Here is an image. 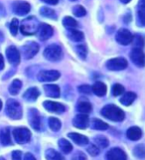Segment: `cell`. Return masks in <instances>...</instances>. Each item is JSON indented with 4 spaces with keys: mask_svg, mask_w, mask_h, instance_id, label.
Segmentation results:
<instances>
[{
    "mask_svg": "<svg viewBox=\"0 0 145 160\" xmlns=\"http://www.w3.org/2000/svg\"><path fill=\"white\" fill-rule=\"evenodd\" d=\"M102 117L112 121H122L125 118L124 112L114 104H108L102 109Z\"/></svg>",
    "mask_w": 145,
    "mask_h": 160,
    "instance_id": "6da1fadb",
    "label": "cell"
},
{
    "mask_svg": "<svg viewBox=\"0 0 145 160\" xmlns=\"http://www.w3.org/2000/svg\"><path fill=\"white\" fill-rule=\"evenodd\" d=\"M38 27H39L38 20L35 17H33V16H30V17L23 20V22H22V24L20 26V30L24 35L30 36V35L35 34L37 32Z\"/></svg>",
    "mask_w": 145,
    "mask_h": 160,
    "instance_id": "7a4b0ae2",
    "label": "cell"
},
{
    "mask_svg": "<svg viewBox=\"0 0 145 160\" xmlns=\"http://www.w3.org/2000/svg\"><path fill=\"white\" fill-rule=\"evenodd\" d=\"M22 107L17 102L10 98L6 102V114L12 119H19L22 118Z\"/></svg>",
    "mask_w": 145,
    "mask_h": 160,
    "instance_id": "3957f363",
    "label": "cell"
},
{
    "mask_svg": "<svg viewBox=\"0 0 145 160\" xmlns=\"http://www.w3.org/2000/svg\"><path fill=\"white\" fill-rule=\"evenodd\" d=\"M44 57L51 62H57L63 58V50L57 44L48 46L44 51Z\"/></svg>",
    "mask_w": 145,
    "mask_h": 160,
    "instance_id": "277c9868",
    "label": "cell"
},
{
    "mask_svg": "<svg viewBox=\"0 0 145 160\" xmlns=\"http://www.w3.org/2000/svg\"><path fill=\"white\" fill-rule=\"evenodd\" d=\"M12 134L15 141L18 144H24V143H27L31 139V132L29 129H27L25 128H15L12 132Z\"/></svg>",
    "mask_w": 145,
    "mask_h": 160,
    "instance_id": "5b68a950",
    "label": "cell"
},
{
    "mask_svg": "<svg viewBox=\"0 0 145 160\" xmlns=\"http://www.w3.org/2000/svg\"><path fill=\"white\" fill-rule=\"evenodd\" d=\"M127 61L123 58L110 59L107 62V67L110 71H121L127 67Z\"/></svg>",
    "mask_w": 145,
    "mask_h": 160,
    "instance_id": "8992f818",
    "label": "cell"
},
{
    "mask_svg": "<svg viewBox=\"0 0 145 160\" xmlns=\"http://www.w3.org/2000/svg\"><path fill=\"white\" fill-rule=\"evenodd\" d=\"M53 32H54L53 28L49 24L42 23V24H39L36 34L39 39L42 41H45V40H48L50 37H52Z\"/></svg>",
    "mask_w": 145,
    "mask_h": 160,
    "instance_id": "52a82bcc",
    "label": "cell"
},
{
    "mask_svg": "<svg viewBox=\"0 0 145 160\" xmlns=\"http://www.w3.org/2000/svg\"><path fill=\"white\" fill-rule=\"evenodd\" d=\"M132 33L128 31L127 29H119L115 36L116 41H118V43L121 44V45H129L132 42Z\"/></svg>",
    "mask_w": 145,
    "mask_h": 160,
    "instance_id": "ba28073f",
    "label": "cell"
},
{
    "mask_svg": "<svg viewBox=\"0 0 145 160\" xmlns=\"http://www.w3.org/2000/svg\"><path fill=\"white\" fill-rule=\"evenodd\" d=\"M12 9H13V12L16 15L24 16L29 13L31 6L29 3L25 2V1H15L12 4Z\"/></svg>",
    "mask_w": 145,
    "mask_h": 160,
    "instance_id": "9c48e42d",
    "label": "cell"
},
{
    "mask_svg": "<svg viewBox=\"0 0 145 160\" xmlns=\"http://www.w3.org/2000/svg\"><path fill=\"white\" fill-rule=\"evenodd\" d=\"M29 122L35 130H37V131L41 130L42 121H41L40 114H39V112L37 109L32 108L29 110Z\"/></svg>",
    "mask_w": 145,
    "mask_h": 160,
    "instance_id": "30bf717a",
    "label": "cell"
},
{
    "mask_svg": "<svg viewBox=\"0 0 145 160\" xmlns=\"http://www.w3.org/2000/svg\"><path fill=\"white\" fill-rule=\"evenodd\" d=\"M6 57L8 59V62L14 66H17L20 63V53L18 49L14 46H9L6 49Z\"/></svg>",
    "mask_w": 145,
    "mask_h": 160,
    "instance_id": "8fae6325",
    "label": "cell"
},
{
    "mask_svg": "<svg viewBox=\"0 0 145 160\" xmlns=\"http://www.w3.org/2000/svg\"><path fill=\"white\" fill-rule=\"evenodd\" d=\"M60 73L58 71L51 70V71H42L38 75V80L40 82H52L56 81L60 78Z\"/></svg>",
    "mask_w": 145,
    "mask_h": 160,
    "instance_id": "7c38bea8",
    "label": "cell"
},
{
    "mask_svg": "<svg viewBox=\"0 0 145 160\" xmlns=\"http://www.w3.org/2000/svg\"><path fill=\"white\" fill-rule=\"evenodd\" d=\"M39 51V45L35 42H30L26 44L22 48V52H23V56L25 59H31L35 56Z\"/></svg>",
    "mask_w": 145,
    "mask_h": 160,
    "instance_id": "4fadbf2b",
    "label": "cell"
},
{
    "mask_svg": "<svg viewBox=\"0 0 145 160\" xmlns=\"http://www.w3.org/2000/svg\"><path fill=\"white\" fill-rule=\"evenodd\" d=\"M130 58L132 62L138 67H143L144 66V53L140 48L132 49L130 53Z\"/></svg>",
    "mask_w": 145,
    "mask_h": 160,
    "instance_id": "5bb4252c",
    "label": "cell"
},
{
    "mask_svg": "<svg viewBox=\"0 0 145 160\" xmlns=\"http://www.w3.org/2000/svg\"><path fill=\"white\" fill-rule=\"evenodd\" d=\"M105 157H107V160H126L127 159L125 152L122 149H120V148H112V149H110L107 153Z\"/></svg>",
    "mask_w": 145,
    "mask_h": 160,
    "instance_id": "9a60e30c",
    "label": "cell"
},
{
    "mask_svg": "<svg viewBox=\"0 0 145 160\" xmlns=\"http://www.w3.org/2000/svg\"><path fill=\"white\" fill-rule=\"evenodd\" d=\"M43 106L47 110H49V112H55V113H62L66 110L65 106H63L62 103L55 102L46 101V102H44Z\"/></svg>",
    "mask_w": 145,
    "mask_h": 160,
    "instance_id": "2e32d148",
    "label": "cell"
},
{
    "mask_svg": "<svg viewBox=\"0 0 145 160\" xmlns=\"http://www.w3.org/2000/svg\"><path fill=\"white\" fill-rule=\"evenodd\" d=\"M72 124H74L76 128H80V129H83L87 128L88 125L90 124V118L87 114H78L77 117L74 118V121H72Z\"/></svg>",
    "mask_w": 145,
    "mask_h": 160,
    "instance_id": "e0dca14e",
    "label": "cell"
},
{
    "mask_svg": "<svg viewBox=\"0 0 145 160\" xmlns=\"http://www.w3.org/2000/svg\"><path fill=\"white\" fill-rule=\"evenodd\" d=\"M46 96L49 98H59L60 97V88L56 85H45L44 86Z\"/></svg>",
    "mask_w": 145,
    "mask_h": 160,
    "instance_id": "ac0fdd59",
    "label": "cell"
},
{
    "mask_svg": "<svg viewBox=\"0 0 145 160\" xmlns=\"http://www.w3.org/2000/svg\"><path fill=\"white\" fill-rule=\"evenodd\" d=\"M137 23L140 27H143L145 24V6H144V0H140L138 3L137 8Z\"/></svg>",
    "mask_w": 145,
    "mask_h": 160,
    "instance_id": "d6986e66",
    "label": "cell"
},
{
    "mask_svg": "<svg viewBox=\"0 0 145 160\" xmlns=\"http://www.w3.org/2000/svg\"><path fill=\"white\" fill-rule=\"evenodd\" d=\"M107 91H108L107 85L103 84L102 82H97L92 87V92H93L98 97H103L107 93Z\"/></svg>",
    "mask_w": 145,
    "mask_h": 160,
    "instance_id": "ffe728a7",
    "label": "cell"
},
{
    "mask_svg": "<svg viewBox=\"0 0 145 160\" xmlns=\"http://www.w3.org/2000/svg\"><path fill=\"white\" fill-rule=\"evenodd\" d=\"M126 135L130 140H138L140 139V137L142 135V131L137 126H132V128L127 129Z\"/></svg>",
    "mask_w": 145,
    "mask_h": 160,
    "instance_id": "44dd1931",
    "label": "cell"
},
{
    "mask_svg": "<svg viewBox=\"0 0 145 160\" xmlns=\"http://www.w3.org/2000/svg\"><path fill=\"white\" fill-rule=\"evenodd\" d=\"M69 137L75 143H77L78 145H86L88 143V138L87 136L79 134V133H75V132H71V133H69Z\"/></svg>",
    "mask_w": 145,
    "mask_h": 160,
    "instance_id": "7402d4cb",
    "label": "cell"
},
{
    "mask_svg": "<svg viewBox=\"0 0 145 160\" xmlns=\"http://www.w3.org/2000/svg\"><path fill=\"white\" fill-rule=\"evenodd\" d=\"M40 96V92L37 89V88H30V89H28L25 93H24V98L29 102H34L36 101L38 97Z\"/></svg>",
    "mask_w": 145,
    "mask_h": 160,
    "instance_id": "603a6c76",
    "label": "cell"
},
{
    "mask_svg": "<svg viewBox=\"0 0 145 160\" xmlns=\"http://www.w3.org/2000/svg\"><path fill=\"white\" fill-rule=\"evenodd\" d=\"M136 100V93L132 92H125L123 96L120 98V102L123 104V106H130V104Z\"/></svg>",
    "mask_w": 145,
    "mask_h": 160,
    "instance_id": "cb8c5ba5",
    "label": "cell"
},
{
    "mask_svg": "<svg viewBox=\"0 0 145 160\" xmlns=\"http://www.w3.org/2000/svg\"><path fill=\"white\" fill-rule=\"evenodd\" d=\"M0 141H1V143L5 146L12 144L9 128H3L1 131H0Z\"/></svg>",
    "mask_w": 145,
    "mask_h": 160,
    "instance_id": "d4e9b609",
    "label": "cell"
},
{
    "mask_svg": "<svg viewBox=\"0 0 145 160\" xmlns=\"http://www.w3.org/2000/svg\"><path fill=\"white\" fill-rule=\"evenodd\" d=\"M68 37L72 41L74 42H80V41H82L85 36H83L82 32L81 31H78L76 29H69L68 31Z\"/></svg>",
    "mask_w": 145,
    "mask_h": 160,
    "instance_id": "484cf974",
    "label": "cell"
},
{
    "mask_svg": "<svg viewBox=\"0 0 145 160\" xmlns=\"http://www.w3.org/2000/svg\"><path fill=\"white\" fill-rule=\"evenodd\" d=\"M92 109V107L88 102L82 101V102H80L79 103H78V110H79V112L82 114H87L88 112H91Z\"/></svg>",
    "mask_w": 145,
    "mask_h": 160,
    "instance_id": "4316f807",
    "label": "cell"
},
{
    "mask_svg": "<svg viewBox=\"0 0 145 160\" xmlns=\"http://www.w3.org/2000/svg\"><path fill=\"white\" fill-rule=\"evenodd\" d=\"M21 88H22V82L20 80H14L9 87V92L11 95L16 96L20 92Z\"/></svg>",
    "mask_w": 145,
    "mask_h": 160,
    "instance_id": "83f0119b",
    "label": "cell"
},
{
    "mask_svg": "<svg viewBox=\"0 0 145 160\" xmlns=\"http://www.w3.org/2000/svg\"><path fill=\"white\" fill-rule=\"evenodd\" d=\"M92 126L93 129L97 130H105L108 128V124L105 123L104 121L98 119V118H93L92 121Z\"/></svg>",
    "mask_w": 145,
    "mask_h": 160,
    "instance_id": "f1b7e54d",
    "label": "cell"
},
{
    "mask_svg": "<svg viewBox=\"0 0 145 160\" xmlns=\"http://www.w3.org/2000/svg\"><path fill=\"white\" fill-rule=\"evenodd\" d=\"M63 25L68 29H76L78 27V22L71 16H67L63 19Z\"/></svg>",
    "mask_w": 145,
    "mask_h": 160,
    "instance_id": "f546056e",
    "label": "cell"
},
{
    "mask_svg": "<svg viewBox=\"0 0 145 160\" xmlns=\"http://www.w3.org/2000/svg\"><path fill=\"white\" fill-rule=\"evenodd\" d=\"M59 147L64 153H70L72 150V145L66 139H60L59 140Z\"/></svg>",
    "mask_w": 145,
    "mask_h": 160,
    "instance_id": "4dcf8cb0",
    "label": "cell"
},
{
    "mask_svg": "<svg viewBox=\"0 0 145 160\" xmlns=\"http://www.w3.org/2000/svg\"><path fill=\"white\" fill-rule=\"evenodd\" d=\"M46 158L47 160H64V157L54 149H49L46 151Z\"/></svg>",
    "mask_w": 145,
    "mask_h": 160,
    "instance_id": "1f68e13d",
    "label": "cell"
},
{
    "mask_svg": "<svg viewBox=\"0 0 145 160\" xmlns=\"http://www.w3.org/2000/svg\"><path fill=\"white\" fill-rule=\"evenodd\" d=\"M49 126L53 131H58V130H60L61 126H62V123H61V121L58 118H49Z\"/></svg>",
    "mask_w": 145,
    "mask_h": 160,
    "instance_id": "d6a6232c",
    "label": "cell"
},
{
    "mask_svg": "<svg viewBox=\"0 0 145 160\" xmlns=\"http://www.w3.org/2000/svg\"><path fill=\"white\" fill-rule=\"evenodd\" d=\"M40 14L44 17L47 18H52V19H56V13L53 9H50L48 7H42L40 9Z\"/></svg>",
    "mask_w": 145,
    "mask_h": 160,
    "instance_id": "836d02e7",
    "label": "cell"
},
{
    "mask_svg": "<svg viewBox=\"0 0 145 160\" xmlns=\"http://www.w3.org/2000/svg\"><path fill=\"white\" fill-rule=\"evenodd\" d=\"M76 52L77 54L79 55V57L82 60H85L87 58V55H88V49L87 46L85 45H79L76 47Z\"/></svg>",
    "mask_w": 145,
    "mask_h": 160,
    "instance_id": "e575fe53",
    "label": "cell"
},
{
    "mask_svg": "<svg viewBox=\"0 0 145 160\" xmlns=\"http://www.w3.org/2000/svg\"><path fill=\"white\" fill-rule=\"evenodd\" d=\"M72 14L77 16V17H82V16H85L87 14V11L82 5H77V6L72 8Z\"/></svg>",
    "mask_w": 145,
    "mask_h": 160,
    "instance_id": "d590c367",
    "label": "cell"
},
{
    "mask_svg": "<svg viewBox=\"0 0 145 160\" xmlns=\"http://www.w3.org/2000/svg\"><path fill=\"white\" fill-rule=\"evenodd\" d=\"M94 142L96 144L102 148H105L107 146H108V140L107 139V137L104 136H98L94 138Z\"/></svg>",
    "mask_w": 145,
    "mask_h": 160,
    "instance_id": "8d00e7d4",
    "label": "cell"
},
{
    "mask_svg": "<svg viewBox=\"0 0 145 160\" xmlns=\"http://www.w3.org/2000/svg\"><path fill=\"white\" fill-rule=\"evenodd\" d=\"M124 92V88L123 86H121L119 84H115L112 86V89H111V92H112V95L114 97H118V96H120L122 95V92Z\"/></svg>",
    "mask_w": 145,
    "mask_h": 160,
    "instance_id": "74e56055",
    "label": "cell"
},
{
    "mask_svg": "<svg viewBox=\"0 0 145 160\" xmlns=\"http://www.w3.org/2000/svg\"><path fill=\"white\" fill-rule=\"evenodd\" d=\"M18 29H19V21L16 18H14L12 21H11V24H10V32L12 33L13 36H15L17 34Z\"/></svg>",
    "mask_w": 145,
    "mask_h": 160,
    "instance_id": "f35d334b",
    "label": "cell"
},
{
    "mask_svg": "<svg viewBox=\"0 0 145 160\" xmlns=\"http://www.w3.org/2000/svg\"><path fill=\"white\" fill-rule=\"evenodd\" d=\"M88 152L90 153L92 156H97L99 154V149L96 144H92L88 147Z\"/></svg>",
    "mask_w": 145,
    "mask_h": 160,
    "instance_id": "ab89813d",
    "label": "cell"
},
{
    "mask_svg": "<svg viewBox=\"0 0 145 160\" xmlns=\"http://www.w3.org/2000/svg\"><path fill=\"white\" fill-rule=\"evenodd\" d=\"M133 152H134V155L138 158H143L144 157V148L142 145H139V146H136L134 148V150H133Z\"/></svg>",
    "mask_w": 145,
    "mask_h": 160,
    "instance_id": "60d3db41",
    "label": "cell"
},
{
    "mask_svg": "<svg viewBox=\"0 0 145 160\" xmlns=\"http://www.w3.org/2000/svg\"><path fill=\"white\" fill-rule=\"evenodd\" d=\"M132 41H133V44H134V46H136V48H140L143 46V38L141 36H135L132 38Z\"/></svg>",
    "mask_w": 145,
    "mask_h": 160,
    "instance_id": "b9f144b4",
    "label": "cell"
},
{
    "mask_svg": "<svg viewBox=\"0 0 145 160\" xmlns=\"http://www.w3.org/2000/svg\"><path fill=\"white\" fill-rule=\"evenodd\" d=\"M79 92L82 95H90L92 92V88L88 85H83V86H80L79 87Z\"/></svg>",
    "mask_w": 145,
    "mask_h": 160,
    "instance_id": "7bdbcfd3",
    "label": "cell"
},
{
    "mask_svg": "<svg viewBox=\"0 0 145 160\" xmlns=\"http://www.w3.org/2000/svg\"><path fill=\"white\" fill-rule=\"evenodd\" d=\"M72 160H88V158H87L85 153L79 151V152H77L74 156H72Z\"/></svg>",
    "mask_w": 145,
    "mask_h": 160,
    "instance_id": "ee69618b",
    "label": "cell"
},
{
    "mask_svg": "<svg viewBox=\"0 0 145 160\" xmlns=\"http://www.w3.org/2000/svg\"><path fill=\"white\" fill-rule=\"evenodd\" d=\"M21 157H22L21 151H18V150L13 151V153H12V159L13 160H21Z\"/></svg>",
    "mask_w": 145,
    "mask_h": 160,
    "instance_id": "f6af8a7d",
    "label": "cell"
},
{
    "mask_svg": "<svg viewBox=\"0 0 145 160\" xmlns=\"http://www.w3.org/2000/svg\"><path fill=\"white\" fill-rule=\"evenodd\" d=\"M24 160H36V158H35L34 156H33L31 153L28 152V153H26V154H25Z\"/></svg>",
    "mask_w": 145,
    "mask_h": 160,
    "instance_id": "bcb514c9",
    "label": "cell"
},
{
    "mask_svg": "<svg viewBox=\"0 0 145 160\" xmlns=\"http://www.w3.org/2000/svg\"><path fill=\"white\" fill-rule=\"evenodd\" d=\"M42 1L45 3H48L50 5H56L59 2V0H42Z\"/></svg>",
    "mask_w": 145,
    "mask_h": 160,
    "instance_id": "7dc6e473",
    "label": "cell"
},
{
    "mask_svg": "<svg viewBox=\"0 0 145 160\" xmlns=\"http://www.w3.org/2000/svg\"><path fill=\"white\" fill-rule=\"evenodd\" d=\"M4 68V59H3V56L1 54H0V71Z\"/></svg>",
    "mask_w": 145,
    "mask_h": 160,
    "instance_id": "c3c4849f",
    "label": "cell"
},
{
    "mask_svg": "<svg viewBox=\"0 0 145 160\" xmlns=\"http://www.w3.org/2000/svg\"><path fill=\"white\" fill-rule=\"evenodd\" d=\"M120 1L123 3V4H127V3H129L131 0H120Z\"/></svg>",
    "mask_w": 145,
    "mask_h": 160,
    "instance_id": "681fc988",
    "label": "cell"
},
{
    "mask_svg": "<svg viewBox=\"0 0 145 160\" xmlns=\"http://www.w3.org/2000/svg\"><path fill=\"white\" fill-rule=\"evenodd\" d=\"M1 108H2V102L0 101V110H1Z\"/></svg>",
    "mask_w": 145,
    "mask_h": 160,
    "instance_id": "f907efd6",
    "label": "cell"
},
{
    "mask_svg": "<svg viewBox=\"0 0 145 160\" xmlns=\"http://www.w3.org/2000/svg\"><path fill=\"white\" fill-rule=\"evenodd\" d=\"M0 160H5V159L3 157H0Z\"/></svg>",
    "mask_w": 145,
    "mask_h": 160,
    "instance_id": "816d5d0a",
    "label": "cell"
},
{
    "mask_svg": "<svg viewBox=\"0 0 145 160\" xmlns=\"http://www.w3.org/2000/svg\"><path fill=\"white\" fill-rule=\"evenodd\" d=\"M72 1H75V0H72Z\"/></svg>",
    "mask_w": 145,
    "mask_h": 160,
    "instance_id": "f5cc1de1",
    "label": "cell"
}]
</instances>
